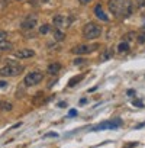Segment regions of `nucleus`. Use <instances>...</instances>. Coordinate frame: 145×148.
<instances>
[{"label":"nucleus","instance_id":"nucleus-1","mask_svg":"<svg viewBox=\"0 0 145 148\" xmlns=\"http://www.w3.org/2000/svg\"><path fill=\"white\" fill-rule=\"evenodd\" d=\"M107 8L110 13L118 19H126L133 13L132 0H109Z\"/></svg>","mask_w":145,"mask_h":148},{"label":"nucleus","instance_id":"nucleus-2","mask_svg":"<svg viewBox=\"0 0 145 148\" xmlns=\"http://www.w3.org/2000/svg\"><path fill=\"white\" fill-rule=\"evenodd\" d=\"M23 70H25V67L21 65L19 62L8 61V64L5 67L0 68V77H15L18 74H21Z\"/></svg>","mask_w":145,"mask_h":148},{"label":"nucleus","instance_id":"nucleus-3","mask_svg":"<svg viewBox=\"0 0 145 148\" xmlns=\"http://www.w3.org/2000/svg\"><path fill=\"white\" fill-rule=\"evenodd\" d=\"M102 35V26L96 22H89L83 28V36L86 39H96Z\"/></svg>","mask_w":145,"mask_h":148},{"label":"nucleus","instance_id":"nucleus-4","mask_svg":"<svg viewBox=\"0 0 145 148\" xmlns=\"http://www.w3.org/2000/svg\"><path fill=\"white\" fill-rule=\"evenodd\" d=\"M42 80H44V73L42 71H32V73L25 76L23 83H25V86H36Z\"/></svg>","mask_w":145,"mask_h":148},{"label":"nucleus","instance_id":"nucleus-5","mask_svg":"<svg viewBox=\"0 0 145 148\" xmlns=\"http://www.w3.org/2000/svg\"><path fill=\"white\" fill-rule=\"evenodd\" d=\"M122 125V121L120 119H113V121H106L100 125H96L92 128V131H103V129H115V128H119Z\"/></svg>","mask_w":145,"mask_h":148},{"label":"nucleus","instance_id":"nucleus-6","mask_svg":"<svg viewBox=\"0 0 145 148\" xmlns=\"http://www.w3.org/2000/svg\"><path fill=\"white\" fill-rule=\"evenodd\" d=\"M36 23H38V18H36L35 15H28V16L22 21L21 28H22V31H32V29L36 26Z\"/></svg>","mask_w":145,"mask_h":148},{"label":"nucleus","instance_id":"nucleus-7","mask_svg":"<svg viewBox=\"0 0 145 148\" xmlns=\"http://www.w3.org/2000/svg\"><path fill=\"white\" fill-rule=\"evenodd\" d=\"M99 45L94 44V45H87V44H83V45H79L76 48H72L71 52H74L76 55H84V54H89V52H93L94 49H97Z\"/></svg>","mask_w":145,"mask_h":148},{"label":"nucleus","instance_id":"nucleus-8","mask_svg":"<svg viewBox=\"0 0 145 148\" xmlns=\"http://www.w3.org/2000/svg\"><path fill=\"white\" fill-rule=\"evenodd\" d=\"M13 55L19 60H26V58H32L35 55V51L34 49H29V48H23V49H18L13 52Z\"/></svg>","mask_w":145,"mask_h":148},{"label":"nucleus","instance_id":"nucleus-9","mask_svg":"<svg viewBox=\"0 0 145 148\" xmlns=\"http://www.w3.org/2000/svg\"><path fill=\"white\" fill-rule=\"evenodd\" d=\"M94 15H96V18H97V19H100L102 22H109V16L103 12V8H102V5H100V3L94 6Z\"/></svg>","mask_w":145,"mask_h":148},{"label":"nucleus","instance_id":"nucleus-10","mask_svg":"<svg viewBox=\"0 0 145 148\" xmlns=\"http://www.w3.org/2000/svg\"><path fill=\"white\" fill-rule=\"evenodd\" d=\"M61 70V64L60 62H51L47 68V73L49 74V76H55V74H58Z\"/></svg>","mask_w":145,"mask_h":148},{"label":"nucleus","instance_id":"nucleus-11","mask_svg":"<svg viewBox=\"0 0 145 148\" xmlns=\"http://www.w3.org/2000/svg\"><path fill=\"white\" fill-rule=\"evenodd\" d=\"M12 49H13V44L12 42H9L8 39L0 41V52H9Z\"/></svg>","mask_w":145,"mask_h":148},{"label":"nucleus","instance_id":"nucleus-12","mask_svg":"<svg viewBox=\"0 0 145 148\" xmlns=\"http://www.w3.org/2000/svg\"><path fill=\"white\" fill-rule=\"evenodd\" d=\"M65 21H67V18H65V16H62V15H57V16L54 18L52 23H54L57 28H61V26H64V25H65Z\"/></svg>","mask_w":145,"mask_h":148},{"label":"nucleus","instance_id":"nucleus-13","mask_svg":"<svg viewBox=\"0 0 145 148\" xmlns=\"http://www.w3.org/2000/svg\"><path fill=\"white\" fill-rule=\"evenodd\" d=\"M54 39H55L57 42L64 41V39H65V32L61 31L60 28H55V29H54Z\"/></svg>","mask_w":145,"mask_h":148},{"label":"nucleus","instance_id":"nucleus-14","mask_svg":"<svg viewBox=\"0 0 145 148\" xmlns=\"http://www.w3.org/2000/svg\"><path fill=\"white\" fill-rule=\"evenodd\" d=\"M83 74H79V76H76V77H72V79H70V82H68V87H74L76 84H79L81 80H83Z\"/></svg>","mask_w":145,"mask_h":148},{"label":"nucleus","instance_id":"nucleus-15","mask_svg":"<svg viewBox=\"0 0 145 148\" xmlns=\"http://www.w3.org/2000/svg\"><path fill=\"white\" fill-rule=\"evenodd\" d=\"M12 109H13V105H12L10 102H8V100L0 102V110H3V112H10Z\"/></svg>","mask_w":145,"mask_h":148},{"label":"nucleus","instance_id":"nucleus-16","mask_svg":"<svg viewBox=\"0 0 145 148\" xmlns=\"http://www.w3.org/2000/svg\"><path fill=\"white\" fill-rule=\"evenodd\" d=\"M112 57H113V49H112V48H109V49H105V51H103V54H102L100 60H102V61H107V60H110Z\"/></svg>","mask_w":145,"mask_h":148},{"label":"nucleus","instance_id":"nucleus-17","mask_svg":"<svg viewBox=\"0 0 145 148\" xmlns=\"http://www.w3.org/2000/svg\"><path fill=\"white\" fill-rule=\"evenodd\" d=\"M118 51H119L120 54H122V52H123V54H125V52H128V51H129V44H128V42H125V41H122V42L118 45Z\"/></svg>","mask_w":145,"mask_h":148},{"label":"nucleus","instance_id":"nucleus-18","mask_svg":"<svg viewBox=\"0 0 145 148\" xmlns=\"http://www.w3.org/2000/svg\"><path fill=\"white\" fill-rule=\"evenodd\" d=\"M135 38H136V34H135V32H128L126 35H123L122 41H125V42H128V44H129V42H131V41H133Z\"/></svg>","mask_w":145,"mask_h":148},{"label":"nucleus","instance_id":"nucleus-19","mask_svg":"<svg viewBox=\"0 0 145 148\" xmlns=\"http://www.w3.org/2000/svg\"><path fill=\"white\" fill-rule=\"evenodd\" d=\"M51 29H52V28H51V25L45 23V25H42V26L39 28V34H41V35H47V34H48Z\"/></svg>","mask_w":145,"mask_h":148},{"label":"nucleus","instance_id":"nucleus-20","mask_svg":"<svg viewBox=\"0 0 145 148\" xmlns=\"http://www.w3.org/2000/svg\"><path fill=\"white\" fill-rule=\"evenodd\" d=\"M136 39H138L139 44H145V31L141 32V34H138V35H136Z\"/></svg>","mask_w":145,"mask_h":148},{"label":"nucleus","instance_id":"nucleus-21","mask_svg":"<svg viewBox=\"0 0 145 148\" xmlns=\"http://www.w3.org/2000/svg\"><path fill=\"white\" fill-rule=\"evenodd\" d=\"M72 62H74V65H83V64H84V62H87V61H86L84 58H76Z\"/></svg>","mask_w":145,"mask_h":148},{"label":"nucleus","instance_id":"nucleus-22","mask_svg":"<svg viewBox=\"0 0 145 148\" xmlns=\"http://www.w3.org/2000/svg\"><path fill=\"white\" fill-rule=\"evenodd\" d=\"M132 105H133V106H136V108H142V106H144V102H142V100H136V99H135V100H132Z\"/></svg>","mask_w":145,"mask_h":148},{"label":"nucleus","instance_id":"nucleus-23","mask_svg":"<svg viewBox=\"0 0 145 148\" xmlns=\"http://www.w3.org/2000/svg\"><path fill=\"white\" fill-rule=\"evenodd\" d=\"M8 38V32H5V31H0V41H5Z\"/></svg>","mask_w":145,"mask_h":148},{"label":"nucleus","instance_id":"nucleus-24","mask_svg":"<svg viewBox=\"0 0 145 148\" xmlns=\"http://www.w3.org/2000/svg\"><path fill=\"white\" fill-rule=\"evenodd\" d=\"M136 5H138L139 8H144V6H145V0H136Z\"/></svg>","mask_w":145,"mask_h":148},{"label":"nucleus","instance_id":"nucleus-25","mask_svg":"<svg viewBox=\"0 0 145 148\" xmlns=\"http://www.w3.org/2000/svg\"><path fill=\"white\" fill-rule=\"evenodd\" d=\"M77 115V110L76 109H71L70 112H68V116H76Z\"/></svg>","mask_w":145,"mask_h":148},{"label":"nucleus","instance_id":"nucleus-26","mask_svg":"<svg viewBox=\"0 0 145 148\" xmlns=\"http://www.w3.org/2000/svg\"><path fill=\"white\" fill-rule=\"evenodd\" d=\"M8 86V82H5V80H0V89H3V87H6Z\"/></svg>","mask_w":145,"mask_h":148},{"label":"nucleus","instance_id":"nucleus-27","mask_svg":"<svg viewBox=\"0 0 145 148\" xmlns=\"http://www.w3.org/2000/svg\"><path fill=\"white\" fill-rule=\"evenodd\" d=\"M79 2L81 3V5H89V3H92L93 0H79Z\"/></svg>","mask_w":145,"mask_h":148},{"label":"nucleus","instance_id":"nucleus-28","mask_svg":"<svg viewBox=\"0 0 145 148\" xmlns=\"http://www.w3.org/2000/svg\"><path fill=\"white\" fill-rule=\"evenodd\" d=\"M58 106H60V108H65V106H67V103H65V102H60V103H58Z\"/></svg>","mask_w":145,"mask_h":148},{"label":"nucleus","instance_id":"nucleus-29","mask_svg":"<svg viewBox=\"0 0 145 148\" xmlns=\"http://www.w3.org/2000/svg\"><path fill=\"white\" fill-rule=\"evenodd\" d=\"M126 93H128V96H132V95H135V90H128Z\"/></svg>","mask_w":145,"mask_h":148},{"label":"nucleus","instance_id":"nucleus-30","mask_svg":"<svg viewBox=\"0 0 145 148\" xmlns=\"http://www.w3.org/2000/svg\"><path fill=\"white\" fill-rule=\"evenodd\" d=\"M86 103H87V99H81L80 100V105H86Z\"/></svg>","mask_w":145,"mask_h":148},{"label":"nucleus","instance_id":"nucleus-31","mask_svg":"<svg viewBox=\"0 0 145 148\" xmlns=\"http://www.w3.org/2000/svg\"><path fill=\"white\" fill-rule=\"evenodd\" d=\"M45 136H57V134H55V132H52V134H47Z\"/></svg>","mask_w":145,"mask_h":148},{"label":"nucleus","instance_id":"nucleus-32","mask_svg":"<svg viewBox=\"0 0 145 148\" xmlns=\"http://www.w3.org/2000/svg\"><path fill=\"white\" fill-rule=\"evenodd\" d=\"M144 31H145V26H144Z\"/></svg>","mask_w":145,"mask_h":148},{"label":"nucleus","instance_id":"nucleus-33","mask_svg":"<svg viewBox=\"0 0 145 148\" xmlns=\"http://www.w3.org/2000/svg\"><path fill=\"white\" fill-rule=\"evenodd\" d=\"M18 2H19V0H18Z\"/></svg>","mask_w":145,"mask_h":148}]
</instances>
